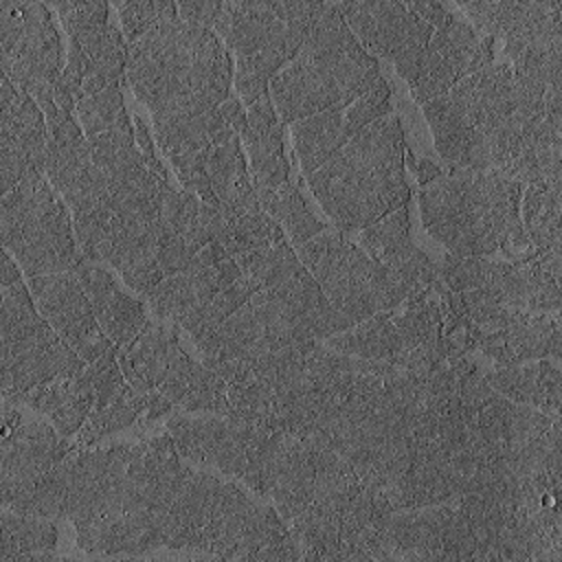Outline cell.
<instances>
[{"instance_id":"obj_13","label":"cell","mask_w":562,"mask_h":562,"mask_svg":"<svg viewBox=\"0 0 562 562\" xmlns=\"http://www.w3.org/2000/svg\"><path fill=\"white\" fill-rule=\"evenodd\" d=\"M167 432L182 459L195 465L215 468L239 481H244L259 443L268 435L228 415H173L167 422Z\"/></svg>"},{"instance_id":"obj_15","label":"cell","mask_w":562,"mask_h":562,"mask_svg":"<svg viewBox=\"0 0 562 562\" xmlns=\"http://www.w3.org/2000/svg\"><path fill=\"white\" fill-rule=\"evenodd\" d=\"M72 446L55 426L35 419H22L2 430L0 452V498L2 509L18 512L33 494L37 483L68 454Z\"/></svg>"},{"instance_id":"obj_11","label":"cell","mask_w":562,"mask_h":562,"mask_svg":"<svg viewBox=\"0 0 562 562\" xmlns=\"http://www.w3.org/2000/svg\"><path fill=\"white\" fill-rule=\"evenodd\" d=\"M2 75L29 92L44 114H53L64 75V48L53 15L42 2L0 0Z\"/></svg>"},{"instance_id":"obj_1","label":"cell","mask_w":562,"mask_h":562,"mask_svg":"<svg viewBox=\"0 0 562 562\" xmlns=\"http://www.w3.org/2000/svg\"><path fill=\"white\" fill-rule=\"evenodd\" d=\"M345 325L303 266L292 277L255 292L211 336L195 342L202 362L226 384L252 380L277 356L325 340Z\"/></svg>"},{"instance_id":"obj_18","label":"cell","mask_w":562,"mask_h":562,"mask_svg":"<svg viewBox=\"0 0 562 562\" xmlns=\"http://www.w3.org/2000/svg\"><path fill=\"white\" fill-rule=\"evenodd\" d=\"M29 288L40 314L86 362H94L114 347L99 327L90 299L75 270L29 277Z\"/></svg>"},{"instance_id":"obj_40","label":"cell","mask_w":562,"mask_h":562,"mask_svg":"<svg viewBox=\"0 0 562 562\" xmlns=\"http://www.w3.org/2000/svg\"><path fill=\"white\" fill-rule=\"evenodd\" d=\"M220 112H222L224 121H226L237 134H241V130H244V125H246V110H244V105H241V99L235 97V94H228V99L220 105Z\"/></svg>"},{"instance_id":"obj_16","label":"cell","mask_w":562,"mask_h":562,"mask_svg":"<svg viewBox=\"0 0 562 562\" xmlns=\"http://www.w3.org/2000/svg\"><path fill=\"white\" fill-rule=\"evenodd\" d=\"M50 127L46 176L64 202L75 211L99 206L108 200V180L94 165L90 143L72 112L55 110L46 116Z\"/></svg>"},{"instance_id":"obj_3","label":"cell","mask_w":562,"mask_h":562,"mask_svg":"<svg viewBox=\"0 0 562 562\" xmlns=\"http://www.w3.org/2000/svg\"><path fill=\"white\" fill-rule=\"evenodd\" d=\"M233 59L213 29L171 18L130 44L125 79L154 114L220 108L231 94Z\"/></svg>"},{"instance_id":"obj_22","label":"cell","mask_w":562,"mask_h":562,"mask_svg":"<svg viewBox=\"0 0 562 562\" xmlns=\"http://www.w3.org/2000/svg\"><path fill=\"white\" fill-rule=\"evenodd\" d=\"M360 241L375 261L395 270L413 294L432 288L437 281V266L411 239L408 204L362 228Z\"/></svg>"},{"instance_id":"obj_39","label":"cell","mask_w":562,"mask_h":562,"mask_svg":"<svg viewBox=\"0 0 562 562\" xmlns=\"http://www.w3.org/2000/svg\"><path fill=\"white\" fill-rule=\"evenodd\" d=\"M404 156H406L408 167H411V169H413V173L417 176L419 187H426V184H430L432 180H437V178H441V176H443V173H441V169H439L435 162H430V160H426V158L417 160L408 147H404Z\"/></svg>"},{"instance_id":"obj_37","label":"cell","mask_w":562,"mask_h":562,"mask_svg":"<svg viewBox=\"0 0 562 562\" xmlns=\"http://www.w3.org/2000/svg\"><path fill=\"white\" fill-rule=\"evenodd\" d=\"M222 2L217 0H184L178 2V15L191 24H200V26H209L213 29L217 15H220Z\"/></svg>"},{"instance_id":"obj_7","label":"cell","mask_w":562,"mask_h":562,"mask_svg":"<svg viewBox=\"0 0 562 562\" xmlns=\"http://www.w3.org/2000/svg\"><path fill=\"white\" fill-rule=\"evenodd\" d=\"M316 11L318 2H222L213 31L237 57L235 88L246 105L266 94L272 77L301 53Z\"/></svg>"},{"instance_id":"obj_4","label":"cell","mask_w":562,"mask_h":562,"mask_svg":"<svg viewBox=\"0 0 562 562\" xmlns=\"http://www.w3.org/2000/svg\"><path fill=\"white\" fill-rule=\"evenodd\" d=\"M522 182L496 171H450L422 187L426 231L459 257L503 252L514 261L536 255L520 220Z\"/></svg>"},{"instance_id":"obj_25","label":"cell","mask_w":562,"mask_h":562,"mask_svg":"<svg viewBox=\"0 0 562 562\" xmlns=\"http://www.w3.org/2000/svg\"><path fill=\"white\" fill-rule=\"evenodd\" d=\"M487 384L503 397L540 408L544 413H560V364L558 360L540 358L531 364L498 367L485 371Z\"/></svg>"},{"instance_id":"obj_23","label":"cell","mask_w":562,"mask_h":562,"mask_svg":"<svg viewBox=\"0 0 562 562\" xmlns=\"http://www.w3.org/2000/svg\"><path fill=\"white\" fill-rule=\"evenodd\" d=\"M241 140L250 158V176L257 198L277 191L290 182V162L285 158V130L272 105L270 92L261 94L246 112Z\"/></svg>"},{"instance_id":"obj_17","label":"cell","mask_w":562,"mask_h":562,"mask_svg":"<svg viewBox=\"0 0 562 562\" xmlns=\"http://www.w3.org/2000/svg\"><path fill=\"white\" fill-rule=\"evenodd\" d=\"M241 277L244 272L237 261L231 259L220 244H209L187 270L158 281L145 294V303L156 318L182 327Z\"/></svg>"},{"instance_id":"obj_34","label":"cell","mask_w":562,"mask_h":562,"mask_svg":"<svg viewBox=\"0 0 562 562\" xmlns=\"http://www.w3.org/2000/svg\"><path fill=\"white\" fill-rule=\"evenodd\" d=\"M77 119L83 127L86 138H94L110 130L121 116L127 114L123 105V90L121 83L105 86L97 92L83 94L75 108Z\"/></svg>"},{"instance_id":"obj_35","label":"cell","mask_w":562,"mask_h":562,"mask_svg":"<svg viewBox=\"0 0 562 562\" xmlns=\"http://www.w3.org/2000/svg\"><path fill=\"white\" fill-rule=\"evenodd\" d=\"M119 15L123 22V35L127 44L140 40L154 26L178 18V4L169 0H138V2H119Z\"/></svg>"},{"instance_id":"obj_38","label":"cell","mask_w":562,"mask_h":562,"mask_svg":"<svg viewBox=\"0 0 562 562\" xmlns=\"http://www.w3.org/2000/svg\"><path fill=\"white\" fill-rule=\"evenodd\" d=\"M406 7L422 20H426L432 29L443 26L448 20L454 18V13L443 4V2H432V0H422V2H406Z\"/></svg>"},{"instance_id":"obj_33","label":"cell","mask_w":562,"mask_h":562,"mask_svg":"<svg viewBox=\"0 0 562 562\" xmlns=\"http://www.w3.org/2000/svg\"><path fill=\"white\" fill-rule=\"evenodd\" d=\"M261 285L250 279L241 277L235 283H231L226 290H222L204 310H200L189 323L182 325V329L191 336L193 345L206 336H211L228 316H233L255 292H259Z\"/></svg>"},{"instance_id":"obj_9","label":"cell","mask_w":562,"mask_h":562,"mask_svg":"<svg viewBox=\"0 0 562 562\" xmlns=\"http://www.w3.org/2000/svg\"><path fill=\"white\" fill-rule=\"evenodd\" d=\"M0 233L26 277L72 272L83 261L68 206L44 176L26 178L2 195Z\"/></svg>"},{"instance_id":"obj_21","label":"cell","mask_w":562,"mask_h":562,"mask_svg":"<svg viewBox=\"0 0 562 562\" xmlns=\"http://www.w3.org/2000/svg\"><path fill=\"white\" fill-rule=\"evenodd\" d=\"M470 347L479 349L483 356L492 358L498 367H514L529 360L553 358L560 360L562 353V327L560 312L531 314L514 325L494 331L470 329Z\"/></svg>"},{"instance_id":"obj_24","label":"cell","mask_w":562,"mask_h":562,"mask_svg":"<svg viewBox=\"0 0 562 562\" xmlns=\"http://www.w3.org/2000/svg\"><path fill=\"white\" fill-rule=\"evenodd\" d=\"M75 274L79 277V281L90 299L92 312H94L97 323L103 329V334L116 347H123L130 340H134L136 334L149 321L147 303L125 294L119 288V283L110 270H105L103 266H99L94 261H88L86 257L75 268Z\"/></svg>"},{"instance_id":"obj_12","label":"cell","mask_w":562,"mask_h":562,"mask_svg":"<svg viewBox=\"0 0 562 562\" xmlns=\"http://www.w3.org/2000/svg\"><path fill=\"white\" fill-rule=\"evenodd\" d=\"M336 4L362 48L391 59L397 72L411 83L435 29L417 18L406 2L364 0Z\"/></svg>"},{"instance_id":"obj_30","label":"cell","mask_w":562,"mask_h":562,"mask_svg":"<svg viewBox=\"0 0 562 562\" xmlns=\"http://www.w3.org/2000/svg\"><path fill=\"white\" fill-rule=\"evenodd\" d=\"M57 547V527L48 518L2 512V547L0 562H18L31 558H48Z\"/></svg>"},{"instance_id":"obj_6","label":"cell","mask_w":562,"mask_h":562,"mask_svg":"<svg viewBox=\"0 0 562 562\" xmlns=\"http://www.w3.org/2000/svg\"><path fill=\"white\" fill-rule=\"evenodd\" d=\"M380 64L362 48L336 2H318L301 53L272 77L270 99L281 123L347 108L378 81Z\"/></svg>"},{"instance_id":"obj_8","label":"cell","mask_w":562,"mask_h":562,"mask_svg":"<svg viewBox=\"0 0 562 562\" xmlns=\"http://www.w3.org/2000/svg\"><path fill=\"white\" fill-rule=\"evenodd\" d=\"M299 259L318 283L345 329L378 312L397 307L413 294L395 270L375 261L340 231L325 228L301 244Z\"/></svg>"},{"instance_id":"obj_2","label":"cell","mask_w":562,"mask_h":562,"mask_svg":"<svg viewBox=\"0 0 562 562\" xmlns=\"http://www.w3.org/2000/svg\"><path fill=\"white\" fill-rule=\"evenodd\" d=\"M435 147L450 171L507 176L527 132L544 119L514 97L512 66L492 61L446 94L422 103Z\"/></svg>"},{"instance_id":"obj_5","label":"cell","mask_w":562,"mask_h":562,"mask_svg":"<svg viewBox=\"0 0 562 562\" xmlns=\"http://www.w3.org/2000/svg\"><path fill=\"white\" fill-rule=\"evenodd\" d=\"M404 132L395 112L349 138L307 178V184L340 233L362 231L408 204Z\"/></svg>"},{"instance_id":"obj_32","label":"cell","mask_w":562,"mask_h":562,"mask_svg":"<svg viewBox=\"0 0 562 562\" xmlns=\"http://www.w3.org/2000/svg\"><path fill=\"white\" fill-rule=\"evenodd\" d=\"M145 404H147V393L136 391L127 382V386L121 391V395L114 402H110L101 411H94L86 419V424L77 432V443L72 446V452H79V450L92 446L94 441L132 426L136 419L143 417Z\"/></svg>"},{"instance_id":"obj_31","label":"cell","mask_w":562,"mask_h":562,"mask_svg":"<svg viewBox=\"0 0 562 562\" xmlns=\"http://www.w3.org/2000/svg\"><path fill=\"white\" fill-rule=\"evenodd\" d=\"M257 200H259L261 209L285 228V233L290 235L294 246H301V244L310 241L312 237H316L318 233H323L327 228L312 213V209L305 202L299 184H294L292 180L281 184L277 191L259 195Z\"/></svg>"},{"instance_id":"obj_14","label":"cell","mask_w":562,"mask_h":562,"mask_svg":"<svg viewBox=\"0 0 562 562\" xmlns=\"http://www.w3.org/2000/svg\"><path fill=\"white\" fill-rule=\"evenodd\" d=\"M46 114L37 101L13 86L4 75L0 81V176L2 195L22 180L46 173L48 130Z\"/></svg>"},{"instance_id":"obj_19","label":"cell","mask_w":562,"mask_h":562,"mask_svg":"<svg viewBox=\"0 0 562 562\" xmlns=\"http://www.w3.org/2000/svg\"><path fill=\"white\" fill-rule=\"evenodd\" d=\"M452 503L386 514L371 542V560H441Z\"/></svg>"},{"instance_id":"obj_41","label":"cell","mask_w":562,"mask_h":562,"mask_svg":"<svg viewBox=\"0 0 562 562\" xmlns=\"http://www.w3.org/2000/svg\"><path fill=\"white\" fill-rule=\"evenodd\" d=\"M15 281H22L18 263L13 261V255L4 248L2 250V272H0V285H11Z\"/></svg>"},{"instance_id":"obj_29","label":"cell","mask_w":562,"mask_h":562,"mask_svg":"<svg viewBox=\"0 0 562 562\" xmlns=\"http://www.w3.org/2000/svg\"><path fill=\"white\" fill-rule=\"evenodd\" d=\"M393 310L378 312V314L325 338L323 342L329 349L347 353V356L393 362L400 353V336L395 329Z\"/></svg>"},{"instance_id":"obj_36","label":"cell","mask_w":562,"mask_h":562,"mask_svg":"<svg viewBox=\"0 0 562 562\" xmlns=\"http://www.w3.org/2000/svg\"><path fill=\"white\" fill-rule=\"evenodd\" d=\"M57 9L66 31L70 37L81 35L94 26H101L110 20V4L108 2H53Z\"/></svg>"},{"instance_id":"obj_20","label":"cell","mask_w":562,"mask_h":562,"mask_svg":"<svg viewBox=\"0 0 562 562\" xmlns=\"http://www.w3.org/2000/svg\"><path fill=\"white\" fill-rule=\"evenodd\" d=\"M481 33L457 15L432 31L419 70L408 83L417 103L446 94L463 77L472 75Z\"/></svg>"},{"instance_id":"obj_10","label":"cell","mask_w":562,"mask_h":562,"mask_svg":"<svg viewBox=\"0 0 562 562\" xmlns=\"http://www.w3.org/2000/svg\"><path fill=\"white\" fill-rule=\"evenodd\" d=\"M0 340L2 397L70 378L88 364L37 314L31 288L24 281L2 285Z\"/></svg>"},{"instance_id":"obj_28","label":"cell","mask_w":562,"mask_h":562,"mask_svg":"<svg viewBox=\"0 0 562 562\" xmlns=\"http://www.w3.org/2000/svg\"><path fill=\"white\" fill-rule=\"evenodd\" d=\"M560 211H562V180L522 184L520 220L536 252L562 248Z\"/></svg>"},{"instance_id":"obj_26","label":"cell","mask_w":562,"mask_h":562,"mask_svg":"<svg viewBox=\"0 0 562 562\" xmlns=\"http://www.w3.org/2000/svg\"><path fill=\"white\" fill-rule=\"evenodd\" d=\"M507 178L522 184L562 180V119L544 114V119L527 132Z\"/></svg>"},{"instance_id":"obj_27","label":"cell","mask_w":562,"mask_h":562,"mask_svg":"<svg viewBox=\"0 0 562 562\" xmlns=\"http://www.w3.org/2000/svg\"><path fill=\"white\" fill-rule=\"evenodd\" d=\"M294 156L305 176L329 160L353 134L347 127L345 108H331L292 123Z\"/></svg>"}]
</instances>
